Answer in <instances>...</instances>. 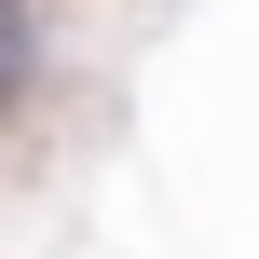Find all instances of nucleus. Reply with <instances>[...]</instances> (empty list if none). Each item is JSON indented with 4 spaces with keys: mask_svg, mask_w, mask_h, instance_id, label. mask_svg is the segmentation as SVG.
Returning a JSON list of instances; mask_svg holds the SVG:
<instances>
[{
    "mask_svg": "<svg viewBox=\"0 0 259 259\" xmlns=\"http://www.w3.org/2000/svg\"><path fill=\"white\" fill-rule=\"evenodd\" d=\"M14 55H27V27H14V14H0V82H14Z\"/></svg>",
    "mask_w": 259,
    "mask_h": 259,
    "instance_id": "obj_1",
    "label": "nucleus"
}]
</instances>
